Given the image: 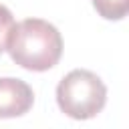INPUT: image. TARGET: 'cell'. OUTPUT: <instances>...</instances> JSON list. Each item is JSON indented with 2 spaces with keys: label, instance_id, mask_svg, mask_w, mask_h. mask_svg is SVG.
I'll return each mask as SVG.
<instances>
[{
  "label": "cell",
  "instance_id": "6da1fadb",
  "mask_svg": "<svg viewBox=\"0 0 129 129\" xmlns=\"http://www.w3.org/2000/svg\"><path fill=\"white\" fill-rule=\"evenodd\" d=\"M6 50L18 67L42 73L60 60L62 36L54 24L40 18H26L12 26Z\"/></svg>",
  "mask_w": 129,
  "mask_h": 129
},
{
  "label": "cell",
  "instance_id": "7a4b0ae2",
  "mask_svg": "<svg viewBox=\"0 0 129 129\" xmlns=\"http://www.w3.org/2000/svg\"><path fill=\"white\" fill-rule=\"evenodd\" d=\"M107 101L105 83L87 69H75L56 87L58 109L71 119H91L103 111Z\"/></svg>",
  "mask_w": 129,
  "mask_h": 129
},
{
  "label": "cell",
  "instance_id": "3957f363",
  "mask_svg": "<svg viewBox=\"0 0 129 129\" xmlns=\"http://www.w3.org/2000/svg\"><path fill=\"white\" fill-rule=\"evenodd\" d=\"M34 103V93L22 79L4 77L0 79V119L20 117L30 111Z\"/></svg>",
  "mask_w": 129,
  "mask_h": 129
},
{
  "label": "cell",
  "instance_id": "277c9868",
  "mask_svg": "<svg viewBox=\"0 0 129 129\" xmlns=\"http://www.w3.org/2000/svg\"><path fill=\"white\" fill-rule=\"evenodd\" d=\"M93 6L105 20H121L129 12V0H93Z\"/></svg>",
  "mask_w": 129,
  "mask_h": 129
},
{
  "label": "cell",
  "instance_id": "5b68a950",
  "mask_svg": "<svg viewBox=\"0 0 129 129\" xmlns=\"http://www.w3.org/2000/svg\"><path fill=\"white\" fill-rule=\"evenodd\" d=\"M14 26V16L12 12L0 4V52L6 50V42H8V36H10V30Z\"/></svg>",
  "mask_w": 129,
  "mask_h": 129
}]
</instances>
